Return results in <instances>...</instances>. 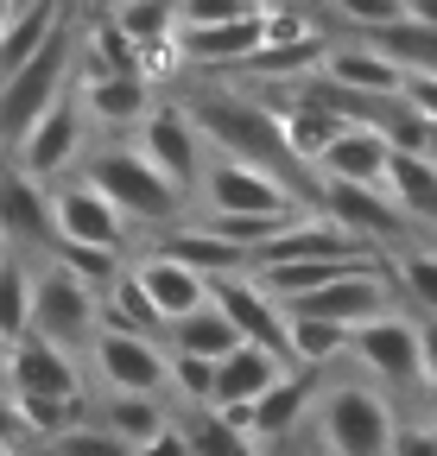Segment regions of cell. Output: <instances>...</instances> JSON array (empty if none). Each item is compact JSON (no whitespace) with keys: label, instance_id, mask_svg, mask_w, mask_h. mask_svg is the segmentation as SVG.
Returning a JSON list of instances; mask_svg holds the SVG:
<instances>
[{"label":"cell","instance_id":"1","mask_svg":"<svg viewBox=\"0 0 437 456\" xmlns=\"http://www.w3.org/2000/svg\"><path fill=\"white\" fill-rule=\"evenodd\" d=\"M184 108V121L197 127V140L209 146V159H235L254 171H272L279 184H292L311 209H317V171L292 152L279 114H272L247 83H190L172 95Z\"/></svg>","mask_w":437,"mask_h":456},{"label":"cell","instance_id":"2","mask_svg":"<svg viewBox=\"0 0 437 456\" xmlns=\"http://www.w3.org/2000/svg\"><path fill=\"white\" fill-rule=\"evenodd\" d=\"M70 178H83L121 222H140V228H152V235L178 228V216H184V203H190L184 191H172L166 178H158V171H152L134 146H89Z\"/></svg>","mask_w":437,"mask_h":456},{"label":"cell","instance_id":"3","mask_svg":"<svg viewBox=\"0 0 437 456\" xmlns=\"http://www.w3.org/2000/svg\"><path fill=\"white\" fill-rule=\"evenodd\" d=\"M311 431L323 456H393L400 412L374 380H336V387H317Z\"/></svg>","mask_w":437,"mask_h":456},{"label":"cell","instance_id":"4","mask_svg":"<svg viewBox=\"0 0 437 456\" xmlns=\"http://www.w3.org/2000/svg\"><path fill=\"white\" fill-rule=\"evenodd\" d=\"M197 203L203 216H229V222H260V228H286L298 216H311V203L279 184L272 171H254V165H235V159H209L203 165V184H197Z\"/></svg>","mask_w":437,"mask_h":456},{"label":"cell","instance_id":"5","mask_svg":"<svg viewBox=\"0 0 437 456\" xmlns=\"http://www.w3.org/2000/svg\"><path fill=\"white\" fill-rule=\"evenodd\" d=\"M70 77H77V32H70V20H64V32L51 38L20 77L0 83V152H13L51 102H64V83H70Z\"/></svg>","mask_w":437,"mask_h":456},{"label":"cell","instance_id":"6","mask_svg":"<svg viewBox=\"0 0 437 456\" xmlns=\"http://www.w3.org/2000/svg\"><path fill=\"white\" fill-rule=\"evenodd\" d=\"M95 330H101L95 292L45 254V266H32V330L26 336H38V342H51V349H64V355L83 362L89 342H95Z\"/></svg>","mask_w":437,"mask_h":456},{"label":"cell","instance_id":"7","mask_svg":"<svg viewBox=\"0 0 437 456\" xmlns=\"http://www.w3.org/2000/svg\"><path fill=\"white\" fill-rule=\"evenodd\" d=\"M83 362H89V374L101 380L108 399H166L172 355H166V342H152V336L95 330V342H89Z\"/></svg>","mask_w":437,"mask_h":456},{"label":"cell","instance_id":"8","mask_svg":"<svg viewBox=\"0 0 437 456\" xmlns=\"http://www.w3.org/2000/svg\"><path fill=\"white\" fill-rule=\"evenodd\" d=\"M349 362H355L380 393H418V387H425L418 323H412L406 311H387V317L349 330Z\"/></svg>","mask_w":437,"mask_h":456},{"label":"cell","instance_id":"9","mask_svg":"<svg viewBox=\"0 0 437 456\" xmlns=\"http://www.w3.org/2000/svg\"><path fill=\"white\" fill-rule=\"evenodd\" d=\"M83 152H89V121H83L77 95H64V102H51L32 121V134L13 146V171L51 191V184H64L70 171L83 165Z\"/></svg>","mask_w":437,"mask_h":456},{"label":"cell","instance_id":"10","mask_svg":"<svg viewBox=\"0 0 437 456\" xmlns=\"http://www.w3.org/2000/svg\"><path fill=\"white\" fill-rule=\"evenodd\" d=\"M140 134V159L166 178L172 191H184V197H197V184H203V165H209V146L197 140V127L184 121V108L178 102H152V114L134 127Z\"/></svg>","mask_w":437,"mask_h":456},{"label":"cell","instance_id":"11","mask_svg":"<svg viewBox=\"0 0 437 456\" xmlns=\"http://www.w3.org/2000/svg\"><path fill=\"white\" fill-rule=\"evenodd\" d=\"M286 317H311V323H336V330H361L374 317L393 311V285H387V260L368 266V273H349V279H330L317 292H298L279 305Z\"/></svg>","mask_w":437,"mask_h":456},{"label":"cell","instance_id":"12","mask_svg":"<svg viewBox=\"0 0 437 456\" xmlns=\"http://www.w3.org/2000/svg\"><path fill=\"white\" fill-rule=\"evenodd\" d=\"M209 305L229 317V330L247 342V349H266V355L286 362V311H279V298H272L254 273L209 279ZM286 368H292V362H286Z\"/></svg>","mask_w":437,"mask_h":456},{"label":"cell","instance_id":"13","mask_svg":"<svg viewBox=\"0 0 437 456\" xmlns=\"http://www.w3.org/2000/svg\"><path fill=\"white\" fill-rule=\"evenodd\" d=\"M51 228H58V248H95V254H121L127 260V222L83 178L51 184Z\"/></svg>","mask_w":437,"mask_h":456},{"label":"cell","instance_id":"14","mask_svg":"<svg viewBox=\"0 0 437 456\" xmlns=\"http://www.w3.org/2000/svg\"><path fill=\"white\" fill-rule=\"evenodd\" d=\"M311 260H380L368 248H355L336 222H323L317 209L286 222V228H272V235L247 254V273H272V266H311Z\"/></svg>","mask_w":437,"mask_h":456},{"label":"cell","instance_id":"15","mask_svg":"<svg viewBox=\"0 0 437 456\" xmlns=\"http://www.w3.org/2000/svg\"><path fill=\"white\" fill-rule=\"evenodd\" d=\"M317 387H323V374L317 368H286L279 380H272L247 412H223L235 431H247V437H266V444H286L304 419H311V406H317Z\"/></svg>","mask_w":437,"mask_h":456},{"label":"cell","instance_id":"16","mask_svg":"<svg viewBox=\"0 0 437 456\" xmlns=\"http://www.w3.org/2000/svg\"><path fill=\"white\" fill-rule=\"evenodd\" d=\"M7 393L13 399H83V362L38 336H20L7 349Z\"/></svg>","mask_w":437,"mask_h":456},{"label":"cell","instance_id":"17","mask_svg":"<svg viewBox=\"0 0 437 456\" xmlns=\"http://www.w3.org/2000/svg\"><path fill=\"white\" fill-rule=\"evenodd\" d=\"M0 241L13 254H51L58 248V228H51V191L20 178L13 165H0Z\"/></svg>","mask_w":437,"mask_h":456},{"label":"cell","instance_id":"18","mask_svg":"<svg viewBox=\"0 0 437 456\" xmlns=\"http://www.w3.org/2000/svg\"><path fill=\"white\" fill-rule=\"evenodd\" d=\"M387 165H393V140L374 127H343L330 146L317 152V184H361V191H387Z\"/></svg>","mask_w":437,"mask_h":456},{"label":"cell","instance_id":"19","mask_svg":"<svg viewBox=\"0 0 437 456\" xmlns=\"http://www.w3.org/2000/svg\"><path fill=\"white\" fill-rule=\"evenodd\" d=\"M127 273H134V285L146 292V305L158 311L166 330L178 317H190V311L209 305V279L190 273V266H178V260H166V254H140V260H127Z\"/></svg>","mask_w":437,"mask_h":456},{"label":"cell","instance_id":"20","mask_svg":"<svg viewBox=\"0 0 437 456\" xmlns=\"http://www.w3.org/2000/svg\"><path fill=\"white\" fill-rule=\"evenodd\" d=\"M77 108L89 127L134 134L152 114V83L146 77H77Z\"/></svg>","mask_w":437,"mask_h":456},{"label":"cell","instance_id":"21","mask_svg":"<svg viewBox=\"0 0 437 456\" xmlns=\"http://www.w3.org/2000/svg\"><path fill=\"white\" fill-rule=\"evenodd\" d=\"M317 77H330V83H343V89H355V95H368V102H400V89H406V70L393 64V57H380V51L355 45V38L323 45Z\"/></svg>","mask_w":437,"mask_h":456},{"label":"cell","instance_id":"22","mask_svg":"<svg viewBox=\"0 0 437 456\" xmlns=\"http://www.w3.org/2000/svg\"><path fill=\"white\" fill-rule=\"evenodd\" d=\"M286 374L279 355H266V349H247V342H235V349L215 362V380H209V406L215 412H247L254 399Z\"/></svg>","mask_w":437,"mask_h":456},{"label":"cell","instance_id":"23","mask_svg":"<svg viewBox=\"0 0 437 456\" xmlns=\"http://www.w3.org/2000/svg\"><path fill=\"white\" fill-rule=\"evenodd\" d=\"M152 254H166V260H178V266H190L203 279L247 273V254L229 248V241H215L209 228H197V222H178V228H166V235H152Z\"/></svg>","mask_w":437,"mask_h":456},{"label":"cell","instance_id":"24","mask_svg":"<svg viewBox=\"0 0 437 456\" xmlns=\"http://www.w3.org/2000/svg\"><path fill=\"white\" fill-rule=\"evenodd\" d=\"M387 197H393V209L418 228V235H431V228H437V165L425 152H393Z\"/></svg>","mask_w":437,"mask_h":456},{"label":"cell","instance_id":"25","mask_svg":"<svg viewBox=\"0 0 437 456\" xmlns=\"http://www.w3.org/2000/svg\"><path fill=\"white\" fill-rule=\"evenodd\" d=\"M387 285H393V305H406V317H437V248H425V241L393 248Z\"/></svg>","mask_w":437,"mask_h":456},{"label":"cell","instance_id":"26","mask_svg":"<svg viewBox=\"0 0 437 456\" xmlns=\"http://www.w3.org/2000/svg\"><path fill=\"white\" fill-rule=\"evenodd\" d=\"M172 425H178L190 456H254V437L235 431L215 406H184V412H172Z\"/></svg>","mask_w":437,"mask_h":456},{"label":"cell","instance_id":"27","mask_svg":"<svg viewBox=\"0 0 437 456\" xmlns=\"http://www.w3.org/2000/svg\"><path fill=\"white\" fill-rule=\"evenodd\" d=\"M235 330H229V317L215 311V305H203V311H190V317H178L172 330H166V355H197V362H223L229 349H235Z\"/></svg>","mask_w":437,"mask_h":456},{"label":"cell","instance_id":"28","mask_svg":"<svg viewBox=\"0 0 437 456\" xmlns=\"http://www.w3.org/2000/svg\"><path fill=\"white\" fill-rule=\"evenodd\" d=\"M95 425L108 437H121L127 450H140V444H152L172 425V399H108V406L95 412Z\"/></svg>","mask_w":437,"mask_h":456},{"label":"cell","instance_id":"29","mask_svg":"<svg viewBox=\"0 0 437 456\" xmlns=\"http://www.w3.org/2000/svg\"><path fill=\"white\" fill-rule=\"evenodd\" d=\"M26 330H32V260L7 248V260H0V349H13Z\"/></svg>","mask_w":437,"mask_h":456},{"label":"cell","instance_id":"30","mask_svg":"<svg viewBox=\"0 0 437 456\" xmlns=\"http://www.w3.org/2000/svg\"><path fill=\"white\" fill-rule=\"evenodd\" d=\"M349 355V330H336V323H311V317H286V362L292 368H330V362H343Z\"/></svg>","mask_w":437,"mask_h":456},{"label":"cell","instance_id":"31","mask_svg":"<svg viewBox=\"0 0 437 456\" xmlns=\"http://www.w3.org/2000/svg\"><path fill=\"white\" fill-rule=\"evenodd\" d=\"M13 406H20L26 444H58L64 431H77L89 419V399H13Z\"/></svg>","mask_w":437,"mask_h":456},{"label":"cell","instance_id":"32","mask_svg":"<svg viewBox=\"0 0 437 456\" xmlns=\"http://www.w3.org/2000/svg\"><path fill=\"white\" fill-rule=\"evenodd\" d=\"M330 13H336L355 38H368V32H380V26H400V20H406V0H330Z\"/></svg>","mask_w":437,"mask_h":456},{"label":"cell","instance_id":"33","mask_svg":"<svg viewBox=\"0 0 437 456\" xmlns=\"http://www.w3.org/2000/svg\"><path fill=\"white\" fill-rule=\"evenodd\" d=\"M51 450H58V456H134V450H127L121 437H108V431H101L95 419H83L77 431H64V437L51 444Z\"/></svg>","mask_w":437,"mask_h":456},{"label":"cell","instance_id":"34","mask_svg":"<svg viewBox=\"0 0 437 456\" xmlns=\"http://www.w3.org/2000/svg\"><path fill=\"white\" fill-rule=\"evenodd\" d=\"M235 20H260L247 0H178V26H235Z\"/></svg>","mask_w":437,"mask_h":456},{"label":"cell","instance_id":"35","mask_svg":"<svg viewBox=\"0 0 437 456\" xmlns=\"http://www.w3.org/2000/svg\"><path fill=\"white\" fill-rule=\"evenodd\" d=\"M400 102L418 114L425 127H437V77H406V89H400Z\"/></svg>","mask_w":437,"mask_h":456},{"label":"cell","instance_id":"36","mask_svg":"<svg viewBox=\"0 0 437 456\" xmlns=\"http://www.w3.org/2000/svg\"><path fill=\"white\" fill-rule=\"evenodd\" d=\"M393 456H437V425H400Z\"/></svg>","mask_w":437,"mask_h":456},{"label":"cell","instance_id":"37","mask_svg":"<svg viewBox=\"0 0 437 456\" xmlns=\"http://www.w3.org/2000/svg\"><path fill=\"white\" fill-rule=\"evenodd\" d=\"M26 431H20V406H13V393H0V450H20Z\"/></svg>","mask_w":437,"mask_h":456},{"label":"cell","instance_id":"38","mask_svg":"<svg viewBox=\"0 0 437 456\" xmlns=\"http://www.w3.org/2000/svg\"><path fill=\"white\" fill-rule=\"evenodd\" d=\"M134 456H190V450H184V437H178V425H166V431H158L152 444H140Z\"/></svg>","mask_w":437,"mask_h":456},{"label":"cell","instance_id":"39","mask_svg":"<svg viewBox=\"0 0 437 456\" xmlns=\"http://www.w3.org/2000/svg\"><path fill=\"white\" fill-rule=\"evenodd\" d=\"M418 323V355H425V380L437 374V317H412Z\"/></svg>","mask_w":437,"mask_h":456},{"label":"cell","instance_id":"40","mask_svg":"<svg viewBox=\"0 0 437 456\" xmlns=\"http://www.w3.org/2000/svg\"><path fill=\"white\" fill-rule=\"evenodd\" d=\"M406 20H418V26L437 32V0H406Z\"/></svg>","mask_w":437,"mask_h":456},{"label":"cell","instance_id":"41","mask_svg":"<svg viewBox=\"0 0 437 456\" xmlns=\"http://www.w3.org/2000/svg\"><path fill=\"white\" fill-rule=\"evenodd\" d=\"M418 152H425V159L437 165V127H425V140H418Z\"/></svg>","mask_w":437,"mask_h":456},{"label":"cell","instance_id":"42","mask_svg":"<svg viewBox=\"0 0 437 456\" xmlns=\"http://www.w3.org/2000/svg\"><path fill=\"white\" fill-rule=\"evenodd\" d=\"M20 456H58L51 444H20Z\"/></svg>","mask_w":437,"mask_h":456},{"label":"cell","instance_id":"43","mask_svg":"<svg viewBox=\"0 0 437 456\" xmlns=\"http://www.w3.org/2000/svg\"><path fill=\"white\" fill-rule=\"evenodd\" d=\"M425 393H431V406H437V374H431V380H425Z\"/></svg>","mask_w":437,"mask_h":456},{"label":"cell","instance_id":"44","mask_svg":"<svg viewBox=\"0 0 437 456\" xmlns=\"http://www.w3.org/2000/svg\"><path fill=\"white\" fill-rule=\"evenodd\" d=\"M298 7H304V13H311V7H330V0H298Z\"/></svg>","mask_w":437,"mask_h":456},{"label":"cell","instance_id":"45","mask_svg":"<svg viewBox=\"0 0 437 456\" xmlns=\"http://www.w3.org/2000/svg\"><path fill=\"white\" fill-rule=\"evenodd\" d=\"M0 380H7V349H0Z\"/></svg>","mask_w":437,"mask_h":456},{"label":"cell","instance_id":"46","mask_svg":"<svg viewBox=\"0 0 437 456\" xmlns=\"http://www.w3.org/2000/svg\"><path fill=\"white\" fill-rule=\"evenodd\" d=\"M0 260H7V241H0Z\"/></svg>","mask_w":437,"mask_h":456},{"label":"cell","instance_id":"47","mask_svg":"<svg viewBox=\"0 0 437 456\" xmlns=\"http://www.w3.org/2000/svg\"><path fill=\"white\" fill-rule=\"evenodd\" d=\"M0 456H20V450H0Z\"/></svg>","mask_w":437,"mask_h":456},{"label":"cell","instance_id":"48","mask_svg":"<svg viewBox=\"0 0 437 456\" xmlns=\"http://www.w3.org/2000/svg\"><path fill=\"white\" fill-rule=\"evenodd\" d=\"M311 456H323V444H317V450H311Z\"/></svg>","mask_w":437,"mask_h":456},{"label":"cell","instance_id":"49","mask_svg":"<svg viewBox=\"0 0 437 456\" xmlns=\"http://www.w3.org/2000/svg\"><path fill=\"white\" fill-rule=\"evenodd\" d=\"M108 7H121V0H108Z\"/></svg>","mask_w":437,"mask_h":456}]
</instances>
